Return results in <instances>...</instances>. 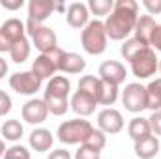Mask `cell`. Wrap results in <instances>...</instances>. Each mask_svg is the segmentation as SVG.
Returning <instances> with one entry per match:
<instances>
[{
    "label": "cell",
    "mask_w": 161,
    "mask_h": 159,
    "mask_svg": "<svg viewBox=\"0 0 161 159\" xmlns=\"http://www.w3.org/2000/svg\"><path fill=\"white\" fill-rule=\"evenodd\" d=\"M0 6L9 11H17L25 6V0H0Z\"/></svg>",
    "instance_id": "obj_37"
},
{
    "label": "cell",
    "mask_w": 161,
    "mask_h": 159,
    "mask_svg": "<svg viewBox=\"0 0 161 159\" xmlns=\"http://www.w3.org/2000/svg\"><path fill=\"white\" fill-rule=\"evenodd\" d=\"M118 92H120L118 86H113V84H107V82H105V86H103V96H101L99 105H105V109L111 107V105H114L116 99H118Z\"/></svg>",
    "instance_id": "obj_30"
},
{
    "label": "cell",
    "mask_w": 161,
    "mask_h": 159,
    "mask_svg": "<svg viewBox=\"0 0 161 159\" xmlns=\"http://www.w3.org/2000/svg\"><path fill=\"white\" fill-rule=\"evenodd\" d=\"M66 21L71 28H84L90 23V11L88 6L82 2H71L66 9Z\"/></svg>",
    "instance_id": "obj_14"
},
{
    "label": "cell",
    "mask_w": 161,
    "mask_h": 159,
    "mask_svg": "<svg viewBox=\"0 0 161 159\" xmlns=\"http://www.w3.org/2000/svg\"><path fill=\"white\" fill-rule=\"evenodd\" d=\"M56 4L53 0H30L28 2V23L43 25L54 11Z\"/></svg>",
    "instance_id": "obj_13"
},
{
    "label": "cell",
    "mask_w": 161,
    "mask_h": 159,
    "mask_svg": "<svg viewBox=\"0 0 161 159\" xmlns=\"http://www.w3.org/2000/svg\"><path fill=\"white\" fill-rule=\"evenodd\" d=\"M159 148H161L159 139L154 137V135H150V137H146L142 140H137L133 152H135V156L139 159H154L159 154Z\"/></svg>",
    "instance_id": "obj_20"
},
{
    "label": "cell",
    "mask_w": 161,
    "mask_h": 159,
    "mask_svg": "<svg viewBox=\"0 0 161 159\" xmlns=\"http://www.w3.org/2000/svg\"><path fill=\"white\" fill-rule=\"evenodd\" d=\"M6 73H8V62L0 56V79H4V77H6Z\"/></svg>",
    "instance_id": "obj_39"
},
{
    "label": "cell",
    "mask_w": 161,
    "mask_h": 159,
    "mask_svg": "<svg viewBox=\"0 0 161 159\" xmlns=\"http://www.w3.org/2000/svg\"><path fill=\"white\" fill-rule=\"evenodd\" d=\"M158 71H159V73H161V60H159V68H158Z\"/></svg>",
    "instance_id": "obj_41"
},
{
    "label": "cell",
    "mask_w": 161,
    "mask_h": 159,
    "mask_svg": "<svg viewBox=\"0 0 161 159\" xmlns=\"http://www.w3.org/2000/svg\"><path fill=\"white\" fill-rule=\"evenodd\" d=\"M122 103L125 107V111L139 114L144 109H148V97H146V86H142L141 82H129L125 84V88L122 90Z\"/></svg>",
    "instance_id": "obj_5"
},
{
    "label": "cell",
    "mask_w": 161,
    "mask_h": 159,
    "mask_svg": "<svg viewBox=\"0 0 161 159\" xmlns=\"http://www.w3.org/2000/svg\"><path fill=\"white\" fill-rule=\"evenodd\" d=\"M86 68V60L77 54V52H66L60 56V62H58V71L60 73H66V75H77L82 73Z\"/></svg>",
    "instance_id": "obj_16"
},
{
    "label": "cell",
    "mask_w": 161,
    "mask_h": 159,
    "mask_svg": "<svg viewBox=\"0 0 161 159\" xmlns=\"http://www.w3.org/2000/svg\"><path fill=\"white\" fill-rule=\"evenodd\" d=\"M142 6L148 11V15H159L161 13V0H144Z\"/></svg>",
    "instance_id": "obj_35"
},
{
    "label": "cell",
    "mask_w": 161,
    "mask_h": 159,
    "mask_svg": "<svg viewBox=\"0 0 161 159\" xmlns=\"http://www.w3.org/2000/svg\"><path fill=\"white\" fill-rule=\"evenodd\" d=\"M47 159H71V154H69L68 150L60 148V150H53V152L49 154V157H47Z\"/></svg>",
    "instance_id": "obj_38"
},
{
    "label": "cell",
    "mask_w": 161,
    "mask_h": 159,
    "mask_svg": "<svg viewBox=\"0 0 161 159\" xmlns=\"http://www.w3.org/2000/svg\"><path fill=\"white\" fill-rule=\"evenodd\" d=\"M97 75L99 79L107 84H113V86H120L122 82L127 77V71H125V66L118 62V60H105L99 69H97Z\"/></svg>",
    "instance_id": "obj_11"
},
{
    "label": "cell",
    "mask_w": 161,
    "mask_h": 159,
    "mask_svg": "<svg viewBox=\"0 0 161 159\" xmlns=\"http://www.w3.org/2000/svg\"><path fill=\"white\" fill-rule=\"evenodd\" d=\"M125 122L124 116L118 109H113V107H107L103 111H99L97 114V129L103 131L105 135H116L124 129Z\"/></svg>",
    "instance_id": "obj_10"
},
{
    "label": "cell",
    "mask_w": 161,
    "mask_h": 159,
    "mask_svg": "<svg viewBox=\"0 0 161 159\" xmlns=\"http://www.w3.org/2000/svg\"><path fill=\"white\" fill-rule=\"evenodd\" d=\"M0 133H2V139L4 140L17 142L25 135V127H23V123L19 120H6L2 123V127H0Z\"/></svg>",
    "instance_id": "obj_23"
},
{
    "label": "cell",
    "mask_w": 161,
    "mask_h": 159,
    "mask_svg": "<svg viewBox=\"0 0 161 159\" xmlns=\"http://www.w3.org/2000/svg\"><path fill=\"white\" fill-rule=\"evenodd\" d=\"M146 97H148V109L152 112L161 111V77L154 79L146 86Z\"/></svg>",
    "instance_id": "obj_25"
},
{
    "label": "cell",
    "mask_w": 161,
    "mask_h": 159,
    "mask_svg": "<svg viewBox=\"0 0 161 159\" xmlns=\"http://www.w3.org/2000/svg\"><path fill=\"white\" fill-rule=\"evenodd\" d=\"M6 150H8V148H6V144H4V139H0V159L4 157V154H6Z\"/></svg>",
    "instance_id": "obj_40"
},
{
    "label": "cell",
    "mask_w": 161,
    "mask_h": 159,
    "mask_svg": "<svg viewBox=\"0 0 161 159\" xmlns=\"http://www.w3.org/2000/svg\"><path fill=\"white\" fill-rule=\"evenodd\" d=\"M94 131V125L84 118L62 122L56 129V137L62 144H84Z\"/></svg>",
    "instance_id": "obj_3"
},
{
    "label": "cell",
    "mask_w": 161,
    "mask_h": 159,
    "mask_svg": "<svg viewBox=\"0 0 161 159\" xmlns=\"http://www.w3.org/2000/svg\"><path fill=\"white\" fill-rule=\"evenodd\" d=\"M86 6H88L90 15H96V17L109 15V13L114 9V2H113V0H90Z\"/></svg>",
    "instance_id": "obj_28"
},
{
    "label": "cell",
    "mask_w": 161,
    "mask_h": 159,
    "mask_svg": "<svg viewBox=\"0 0 161 159\" xmlns=\"http://www.w3.org/2000/svg\"><path fill=\"white\" fill-rule=\"evenodd\" d=\"M144 49H148V45H144V43H141L139 40H135V38H129V40H125L122 43L120 47V54L124 60H127V62H133Z\"/></svg>",
    "instance_id": "obj_24"
},
{
    "label": "cell",
    "mask_w": 161,
    "mask_h": 159,
    "mask_svg": "<svg viewBox=\"0 0 161 159\" xmlns=\"http://www.w3.org/2000/svg\"><path fill=\"white\" fill-rule=\"evenodd\" d=\"M11 97L6 90H0V116H6L11 111Z\"/></svg>",
    "instance_id": "obj_34"
},
{
    "label": "cell",
    "mask_w": 161,
    "mask_h": 159,
    "mask_svg": "<svg viewBox=\"0 0 161 159\" xmlns=\"http://www.w3.org/2000/svg\"><path fill=\"white\" fill-rule=\"evenodd\" d=\"M62 54H64V51H62L60 47L53 49L51 52L40 54V56L32 62V71H34L41 80L53 79L54 73L58 71V62H60V56H62Z\"/></svg>",
    "instance_id": "obj_9"
},
{
    "label": "cell",
    "mask_w": 161,
    "mask_h": 159,
    "mask_svg": "<svg viewBox=\"0 0 161 159\" xmlns=\"http://www.w3.org/2000/svg\"><path fill=\"white\" fill-rule=\"evenodd\" d=\"M84 144L90 146V148H94V150H97V152H101L105 148V144H107V135L103 131H99V129L94 127V131L90 133V137H88V140Z\"/></svg>",
    "instance_id": "obj_29"
},
{
    "label": "cell",
    "mask_w": 161,
    "mask_h": 159,
    "mask_svg": "<svg viewBox=\"0 0 161 159\" xmlns=\"http://www.w3.org/2000/svg\"><path fill=\"white\" fill-rule=\"evenodd\" d=\"M43 101L49 109V114L53 116H64L69 109V99H60V97H51V96H43Z\"/></svg>",
    "instance_id": "obj_27"
},
{
    "label": "cell",
    "mask_w": 161,
    "mask_h": 159,
    "mask_svg": "<svg viewBox=\"0 0 161 159\" xmlns=\"http://www.w3.org/2000/svg\"><path fill=\"white\" fill-rule=\"evenodd\" d=\"M28 56H30V41L26 40V38H23V40H19L17 43H13L11 51H9V58H11V62H15V64H23V62L28 60Z\"/></svg>",
    "instance_id": "obj_26"
},
{
    "label": "cell",
    "mask_w": 161,
    "mask_h": 159,
    "mask_svg": "<svg viewBox=\"0 0 161 159\" xmlns=\"http://www.w3.org/2000/svg\"><path fill=\"white\" fill-rule=\"evenodd\" d=\"M43 80L30 69V71H17L9 77V88L21 96H36L41 90Z\"/></svg>",
    "instance_id": "obj_7"
},
{
    "label": "cell",
    "mask_w": 161,
    "mask_h": 159,
    "mask_svg": "<svg viewBox=\"0 0 161 159\" xmlns=\"http://www.w3.org/2000/svg\"><path fill=\"white\" fill-rule=\"evenodd\" d=\"M2 159H30V150L25 148L23 144H13L11 148L6 150Z\"/></svg>",
    "instance_id": "obj_31"
},
{
    "label": "cell",
    "mask_w": 161,
    "mask_h": 159,
    "mask_svg": "<svg viewBox=\"0 0 161 159\" xmlns=\"http://www.w3.org/2000/svg\"><path fill=\"white\" fill-rule=\"evenodd\" d=\"M53 142H54V137H53V133L49 131V129H45V127H36L30 135H28V144H30V148L32 150H36V152H49L51 148H53Z\"/></svg>",
    "instance_id": "obj_17"
},
{
    "label": "cell",
    "mask_w": 161,
    "mask_h": 159,
    "mask_svg": "<svg viewBox=\"0 0 161 159\" xmlns=\"http://www.w3.org/2000/svg\"><path fill=\"white\" fill-rule=\"evenodd\" d=\"M75 159H101V152H97L86 144H80L79 150L75 152Z\"/></svg>",
    "instance_id": "obj_32"
},
{
    "label": "cell",
    "mask_w": 161,
    "mask_h": 159,
    "mask_svg": "<svg viewBox=\"0 0 161 159\" xmlns=\"http://www.w3.org/2000/svg\"><path fill=\"white\" fill-rule=\"evenodd\" d=\"M103 86H105V82L99 77H94V75H84L79 80V90L84 92V94H88L97 105H99L101 96H103Z\"/></svg>",
    "instance_id": "obj_21"
},
{
    "label": "cell",
    "mask_w": 161,
    "mask_h": 159,
    "mask_svg": "<svg viewBox=\"0 0 161 159\" xmlns=\"http://www.w3.org/2000/svg\"><path fill=\"white\" fill-rule=\"evenodd\" d=\"M21 114H23V120H25L26 123H30V125H40V123H43V122L47 120L49 109H47V105H45L43 99L32 97V99H28V101L23 105Z\"/></svg>",
    "instance_id": "obj_12"
},
{
    "label": "cell",
    "mask_w": 161,
    "mask_h": 159,
    "mask_svg": "<svg viewBox=\"0 0 161 159\" xmlns=\"http://www.w3.org/2000/svg\"><path fill=\"white\" fill-rule=\"evenodd\" d=\"M156 25L158 23H156V19L152 15H139L137 23H135V30H133L135 36L133 38L150 47V38H152V32H154Z\"/></svg>",
    "instance_id": "obj_19"
},
{
    "label": "cell",
    "mask_w": 161,
    "mask_h": 159,
    "mask_svg": "<svg viewBox=\"0 0 161 159\" xmlns=\"http://www.w3.org/2000/svg\"><path fill=\"white\" fill-rule=\"evenodd\" d=\"M26 38V25L11 17L0 25V52H9L13 43Z\"/></svg>",
    "instance_id": "obj_6"
},
{
    "label": "cell",
    "mask_w": 161,
    "mask_h": 159,
    "mask_svg": "<svg viewBox=\"0 0 161 159\" xmlns=\"http://www.w3.org/2000/svg\"><path fill=\"white\" fill-rule=\"evenodd\" d=\"M129 66H131V73L137 79H150L159 68V58L156 56V51L148 47L133 62H129Z\"/></svg>",
    "instance_id": "obj_8"
},
{
    "label": "cell",
    "mask_w": 161,
    "mask_h": 159,
    "mask_svg": "<svg viewBox=\"0 0 161 159\" xmlns=\"http://www.w3.org/2000/svg\"><path fill=\"white\" fill-rule=\"evenodd\" d=\"M150 47H152L154 51H159L161 52V25H156V28H154V32H152Z\"/></svg>",
    "instance_id": "obj_36"
},
{
    "label": "cell",
    "mask_w": 161,
    "mask_h": 159,
    "mask_svg": "<svg viewBox=\"0 0 161 159\" xmlns=\"http://www.w3.org/2000/svg\"><path fill=\"white\" fill-rule=\"evenodd\" d=\"M139 19V4L135 0H116L114 9L105 19L107 38L113 41H125L135 30V23Z\"/></svg>",
    "instance_id": "obj_1"
},
{
    "label": "cell",
    "mask_w": 161,
    "mask_h": 159,
    "mask_svg": "<svg viewBox=\"0 0 161 159\" xmlns=\"http://www.w3.org/2000/svg\"><path fill=\"white\" fill-rule=\"evenodd\" d=\"M127 135L133 142L137 140H142L146 137L152 135V129H150V123H148V118H142V116H135V118L129 122L127 125Z\"/></svg>",
    "instance_id": "obj_22"
},
{
    "label": "cell",
    "mask_w": 161,
    "mask_h": 159,
    "mask_svg": "<svg viewBox=\"0 0 161 159\" xmlns=\"http://www.w3.org/2000/svg\"><path fill=\"white\" fill-rule=\"evenodd\" d=\"M71 92V82L66 75H54L53 79H49L45 94L43 96H51V97H60V99H68Z\"/></svg>",
    "instance_id": "obj_18"
},
{
    "label": "cell",
    "mask_w": 161,
    "mask_h": 159,
    "mask_svg": "<svg viewBox=\"0 0 161 159\" xmlns=\"http://www.w3.org/2000/svg\"><path fill=\"white\" fill-rule=\"evenodd\" d=\"M26 32L32 36V45L40 51V54L51 52L53 49L58 47V38L56 32L45 25H34L26 21Z\"/></svg>",
    "instance_id": "obj_4"
},
{
    "label": "cell",
    "mask_w": 161,
    "mask_h": 159,
    "mask_svg": "<svg viewBox=\"0 0 161 159\" xmlns=\"http://www.w3.org/2000/svg\"><path fill=\"white\" fill-rule=\"evenodd\" d=\"M148 123H150L152 135L154 137H161V111H154L152 116L148 118Z\"/></svg>",
    "instance_id": "obj_33"
},
{
    "label": "cell",
    "mask_w": 161,
    "mask_h": 159,
    "mask_svg": "<svg viewBox=\"0 0 161 159\" xmlns=\"http://www.w3.org/2000/svg\"><path fill=\"white\" fill-rule=\"evenodd\" d=\"M107 41H109V38H107L103 21L94 19V21H90V23L82 28V32H80V45H82V49H84L88 54H92V56L103 54V52L107 51Z\"/></svg>",
    "instance_id": "obj_2"
},
{
    "label": "cell",
    "mask_w": 161,
    "mask_h": 159,
    "mask_svg": "<svg viewBox=\"0 0 161 159\" xmlns=\"http://www.w3.org/2000/svg\"><path fill=\"white\" fill-rule=\"evenodd\" d=\"M69 107H71V111H73L77 116L86 118V116H90V114L96 112L97 103H96L88 94H84V92L77 90V92L71 96V99H69Z\"/></svg>",
    "instance_id": "obj_15"
}]
</instances>
